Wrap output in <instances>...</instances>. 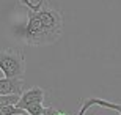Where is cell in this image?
<instances>
[{
	"label": "cell",
	"instance_id": "6da1fadb",
	"mask_svg": "<svg viewBox=\"0 0 121 115\" xmlns=\"http://www.w3.org/2000/svg\"><path fill=\"white\" fill-rule=\"evenodd\" d=\"M63 33V16L57 9L41 6L36 11L28 9L27 22L21 32V38L28 46L54 44Z\"/></svg>",
	"mask_w": 121,
	"mask_h": 115
},
{
	"label": "cell",
	"instance_id": "7a4b0ae2",
	"mask_svg": "<svg viewBox=\"0 0 121 115\" xmlns=\"http://www.w3.org/2000/svg\"><path fill=\"white\" fill-rule=\"evenodd\" d=\"M0 71L3 77L22 79L25 74V58L19 49H3L0 51Z\"/></svg>",
	"mask_w": 121,
	"mask_h": 115
},
{
	"label": "cell",
	"instance_id": "3957f363",
	"mask_svg": "<svg viewBox=\"0 0 121 115\" xmlns=\"http://www.w3.org/2000/svg\"><path fill=\"white\" fill-rule=\"evenodd\" d=\"M44 98H46V92L41 87H31L30 90H27V92H24L21 95V98H19L16 106L25 110L31 104H43L44 102Z\"/></svg>",
	"mask_w": 121,
	"mask_h": 115
},
{
	"label": "cell",
	"instance_id": "277c9868",
	"mask_svg": "<svg viewBox=\"0 0 121 115\" xmlns=\"http://www.w3.org/2000/svg\"><path fill=\"white\" fill-rule=\"evenodd\" d=\"M24 80L17 77H2L0 79V95H22Z\"/></svg>",
	"mask_w": 121,
	"mask_h": 115
},
{
	"label": "cell",
	"instance_id": "5b68a950",
	"mask_svg": "<svg viewBox=\"0 0 121 115\" xmlns=\"http://www.w3.org/2000/svg\"><path fill=\"white\" fill-rule=\"evenodd\" d=\"M27 114V112L17 107L16 104H8V106H0V115H21Z\"/></svg>",
	"mask_w": 121,
	"mask_h": 115
},
{
	"label": "cell",
	"instance_id": "8992f818",
	"mask_svg": "<svg viewBox=\"0 0 121 115\" xmlns=\"http://www.w3.org/2000/svg\"><path fill=\"white\" fill-rule=\"evenodd\" d=\"M43 110H44V106H43V104H31V106H28L27 109H25V112H27L28 115H41Z\"/></svg>",
	"mask_w": 121,
	"mask_h": 115
},
{
	"label": "cell",
	"instance_id": "52a82bcc",
	"mask_svg": "<svg viewBox=\"0 0 121 115\" xmlns=\"http://www.w3.org/2000/svg\"><path fill=\"white\" fill-rule=\"evenodd\" d=\"M19 2H21L24 6H27L28 9H31V11H36V9H39V8H41V6H38V5H33L30 0H19Z\"/></svg>",
	"mask_w": 121,
	"mask_h": 115
},
{
	"label": "cell",
	"instance_id": "ba28073f",
	"mask_svg": "<svg viewBox=\"0 0 121 115\" xmlns=\"http://www.w3.org/2000/svg\"><path fill=\"white\" fill-rule=\"evenodd\" d=\"M55 107H44V110L41 112V115H54L55 114Z\"/></svg>",
	"mask_w": 121,
	"mask_h": 115
},
{
	"label": "cell",
	"instance_id": "9c48e42d",
	"mask_svg": "<svg viewBox=\"0 0 121 115\" xmlns=\"http://www.w3.org/2000/svg\"><path fill=\"white\" fill-rule=\"evenodd\" d=\"M54 115H69V114H66V112H63V110H55Z\"/></svg>",
	"mask_w": 121,
	"mask_h": 115
},
{
	"label": "cell",
	"instance_id": "30bf717a",
	"mask_svg": "<svg viewBox=\"0 0 121 115\" xmlns=\"http://www.w3.org/2000/svg\"><path fill=\"white\" fill-rule=\"evenodd\" d=\"M46 2H47V0H39V2H38V5H41V6H43V5H44Z\"/></svg>",
	"mask_w": 121,
	"mask_h": 115
},
{
	"label": "cell",
	"instance_id": "8fae6325",
	"mask_svg": "<svg viewBox=\"0 0 121 115\" xmlns=\"http://www.w3.org/2000/svg\"><path fill=\"white\" fill-rule=\"evenodd\" d=\"M21 115H28V114H21Z\"/></svg>",
	"mask_w": 121,
	"mask_h": 115
},
{
	"label": "cell",
	"instance_id": "7c38bea8",
	"mask_svg": "<svg viewBox=\"0 0 121 115\" xmlns=\"http://www.w3.org/2000/svg\"><path fill=\"white\" fill-rule=\"evenodd\" d=\"M120 115H121V114H120Z\"/></svg>",
	"mask_w": 121,
	"mask_h": 115
}]
</instances>
